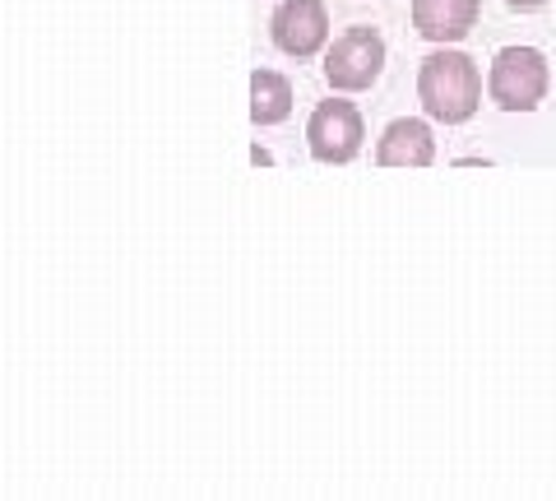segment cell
I'll return each instance as SVG.
<instances>
[{
  "label": "cell",
  "mask_w": 556,
  "mask_h": 501,
  "mask_svg": "<svg viewBox=\"0 0 556 501\" xmlns=\"http://www.w3.org/2000/svg\"><path fill=\"white\" fill-rule=\"evenodd\" d=\"M417 98H422V112L431 121L464 126V121L482 108L478 61L464 57V51H445V47L431 51V57L417 65Z\"/></svg>",
  "instance_id": "cell-1"
},
{
  "label": "cell",
  "mask_w": 556,
  "mask_h": 501,
  "mask_svg": "<svg viewBox=\"0 0 556 501\" xmlns=\"http://www.w3.org/2000/svg\"><path fill=\"white\" fill-rule=\"evenodd\" d=\"M552 89L547 57L538 47H501L486 71V98L501 112H533Z\"/></svg>",
  "instance_id": "cell-2"
},
{
  "label": "cell",
  "mask_w": 556,
  "mask_h": 501,
  "mask_svg": "<svg viewBox=\"0 0 556 501\" xmlns=\"http://www.w3.org/2000/svg\"><path fill=\"white\" fill-rule=\"evenodd\" d=\"M380 71H386V38H380L371 24L339 33L325 51V79H329V89H339V93L371 89Z\"/></svg>",
  "instance_id": "cell-3"
},
{
  "label": "cell",
  "mask_w": 556,
  "mask_h": 501,
  "mask_svg": "<svg viewBox=\"0 0 556 501\" xmlns=\"http://www.w3.org/2000/svg\"><path fill=\"white\" fill-rule=\"evenodd\" d=\"M362 140H367V126H362V112L343 98H329L320 102L306 121V145H311V159L329 163V167H343L362 153Z\"/></svg>",
  "instance_id": "cell-4"
},
{
  "label": "cell",
  "mask_w": 556,
  "mask_h": 501,
  "mask_svg": "<svg viewBox=\"0 0 556 501\" xmlns=\"http://www.w3.org/2000/svg\"><path fill=\"white\" fill-rule=\"evenodd\" d=\"M274 33V47L288 51L298 61H311L316 51H325L329 42V10L325 0H283L269 20Z\"/></svg>",
  "instance_id": "cell-5"
},
{
  "label": "cell",
  "mask_w": 556,
  "mask_h": 501,
  "mask_svg": "<svg viewBox=\"0 0 556 501\" xmlns=\"http://www.w3.org/2000/svg\"><path fill=\"white\" fill-rule=\"evenodd\" d=\"M376 163L380 167H431L437 163V135L427 121L417 116H399L380 130L376 140Z\"/></svg>",
  "instance_id": "cell-6"
},
{
  "label": "cell",
  "mask_w": 556,
  "mask_h": 501,
  "mask_svg": "<svg viewBox=\"0 0 556 501\" xmlns=\"http://www.w3.org/2000/svg\"><path fill=\"white\" fill-rule=\"evenodd\" d=\"M482 0H413V28L427 42H464L478 28Z\"/></svg>",
  "instance_id": "cell-7"
},
{
  "label": "cell",
  "mask_w": 556,
  "mask_h": 501,
  "mask_svg": "<svg viewBox=\"0 0 556 501\" xmlns=\"http://www.w3.org/2000/svg\"><path fill=\"white\" fill-rule=\"evenodd\" d=\"M292 112V84L288 75L278 71H260L251 75V121L255 126H278V121H288Z\"/></svg>",
  "instance_id": "cell-8"
},
{
  "label": "cell",
  "mask_w": 556,
  "mask_h": 501,
  "mask_svg": "<svg viewBox=\"0 0 556 501\" xmlns=\"http://www.w3.org/2000/svg\"><path fill=\"white\" fill-rule=\"evenodd\" d=\"M506 5H510V10H543L547 0H506Z\"/></svg>",
  "instance_id": "cell-9"
},
{
  "label": "cell",
  "mask_w": 556,
  "mask_h": 501,
  "mask_svg": "<svg viewBox=\"0 0 556 501\" xmlns=\"http://www.w3.org/2000/svg\"><path fill=\"white\" fill-rule=\"evenodd\" d=\"M251 159H255L260 167H269V163H274V153H269V149H260V145H255V149H251Z\"/></svg>",
  "instance_id": "cell-10"
}]
</instances>
